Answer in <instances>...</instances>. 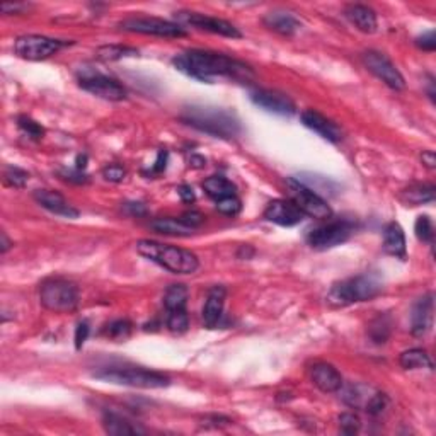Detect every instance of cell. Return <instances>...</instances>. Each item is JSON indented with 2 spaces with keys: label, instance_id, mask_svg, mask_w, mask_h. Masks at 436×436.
<instances>
[{
  "label": "cell",
  "instance_id": "8d00e7d4",
  "mask_svg": "<svg viewBox=\"0 0 436 436\" xmlns=\"http://www.w3.org/2000/svg\"><path fill=\"white\" fill-rule=\"evenodd\" d=\"M4 177H6L7 184L13 186V188H25L27 179H29V174H27L25 169L14 168V165H11V168L6 169V174H4Z\"/></svg>",
  "mask_w": 436,
  "mask_h": 436
},
{
  "label": "cell",
  "instance_id": "7402d4cb",
  "mask_svg": "<svg viewBox=\"0 0 436 436\" xmlns=\"http://www.w3.org/2000/svg\"><path fill=\"white\" fill-rule=\"evenodd\" d=\"M344 15L351 21V25L358 27L362 33L372 34L376 31V14L374 9L368 6H362V4H351L344 11Z\"/></svg>",
  "mask_w": 436,
  "mask_h": 436
},
{
  "label": "cell",
  "instance_id": "bcb514c9",
  "mask_svg": "<svg viewBox=\"0 0 436 436\" xmlns=\"http://www.w3.org/2000/svg\"><path fill=\"white\" fill-rule=\"evenodd\" d=\"M181 220L184 222L186 225H189V227H193V229H196V227H200L201 224H203V215H201L200 212H194V210H191V212H186L184 215L181 217Z\"/></svg>",
  "mask_w": 436,
  "mask_h": 436
},
{
  "label": "cell",
  "instance_id": "60d3db41",
  "mask_svg": "<svg viewBox=\"0 0 436 436\" xmlns=\"http://www.w3.org/2000/svg\"><path fill=\"white\" fill-rule=\"evenodd\" d=\"M58 176H60L63 181L72 182V184H87V182H89V176H87L84 170L77 168H63L58 170Z\"/></svg>",
  "mask_w": 436,
  "mask_h": 436
},
{
  "label": "cell",
  "instance_id": "7bdbcfd3",
  "mask_svg": "<svg viewBox=\"0 0 436 436\" xmlns=\"http://www.w3.org/2000/svg\"><path fill=\"white\" fill-rule=\"evenodd\" d=\"M416 45H418V48H421L424 51H435L436 50V34L435 31H426V33H423L421 36L416 38Z\"/></svg>",
  "mask_w": 436,
  "mask_h": 436
},
{
  "label": "cell",
  "instance_id": "836d02e7",
  "mask_svg": "<svg viewBox=\"0 0 436 436\" xmlns=\"http://www.w3.org/2000/svg\"><path fill=\"white\" fill-rule=\"evenodd\" d=\"M168 327L174 334H182L189 327V317L186 311H170L168 315Z\"/></svg>",
  "mask_w": 436,
  "mask_h": 436
},
{
  "label": "cell",
  "instance_id": "4dcf8cb0",
  "mask_svg": "<svg viewBox=\"0 0 436 436\" xmlns=\"http://www.w3.org/2000/svg\"><path fill=\"white\" fill-rule=\"evenodd\" d=\"M392 331V320L387 314L376 315L368 326V336L375 344H383L388 339Z\"/></svg>",
  "mask_w": 436,
  "mask_h": 436
},
{
  "label": "cell",
  "instance_id": "44dd1931",
  "mask_svg": "<svg viewBox=\"0 0 436 436\" xmlns=\"http://www.w3.org/2000/svg\"><path fill=\"white\" fill-rule=\"evenodd\" d=\"M383 251L397 259H406V236L397 222H390L383 229Z\"/></svg>",
  "mask_w": 436,
  "mask_h": 436
},
{
  "label": "cell",
  "instance_id": "9a60e30c",
  "mask_svg": "<svg viewBox=\"0 0 436 436\" xmlns=\"http://www.w3.org/2000/svg\"><path fill=\"white\" fill-rule=\"evenodd\" d=\"M300 120H302L304 126H307L308 130H312V132L322 137L324 140L331 142V144H339L343 140V132H341L339 126L324 116V114H320L319 111L305 109Z\"/></svg>",
  "mask_w": 436,
  "mask_h": 436
},
{
  "label": "cell",
  "instance_id": "e575fe53",
  "mask_svg": "<svg viewBox=\"0 0 436 436\" xmlns=\"http://www.w3.org/2000/svg\"><path fill=\"white\" fill-rule=\"evenodd\" d=\"M414 232L416 237H418L421 243H433V237H435V229H433V222L428 215H421L418 217L414 224Z\"/></svg>",
  "mask_w": 436,
  "mask_h": 436
},
{
  "label": "cell",
  "instance_id": "484cf974",
  "mask_svg": "<svg viewBox=\"0 0 436 436\" xmlns=\"http://www.w3.org/2000/svg\"><path fill=\"white\" fill-rule=\"evenodd\" d=\"M203 189L212 200L220 201L224 198L237 196V188L232 181H229L224 176H210L208 179L203 182Z\"/></svg>",
  "mask_w": 436,
  "mask_h": 436
},
{
  "label": "cell",
  "instance_id": "7a4b0ae2",
  "mask_svg": "<svg viewBox=\"0 0 436 436\" xmlns=\"http://www.w3.org/2000/svg\"><path fill=\"white\" fill-rule=\"evenodd\" d=\"M181 121L191 128L212 135L215 138H224V140H232L239 137L243 132L240 121L231 111L213 108V106H188L182 109Z\"/></svg>",
  "mask_w": 436,
  "mask_h": 436
},
{
  "label": "cell",
  "instance_id": "7c38bea8",
  "mask_svg": "<svg viewBox=\"0 0 436 436\" xmlns=\"http://www.w3.org/2000/svg\"><path fill=\"white\" fill-rule=\"evenodd\" d=\"M363 63L376 79H380L392 90L406 89V81H404L402 74L399 72L397 67L388 60L383 53L374 50L367 51V53H363Z\"/></svg>",
  "mask_w": 436,
  "mask_h": 436
},
{
  "label": "cell",
  "instance_id": "9c48e42d",
  "mask_svg": "<svg viewBox=\"0 0 436 436\" xmlns=\"http://www.w3.org/2000/svg\"><path fill=\"white\" fill-rule=\"evenodd\" d=\"M288 191H290L292 201L304 215H308L312 218H331L332 217V210L331 206L327 205V201L324 200L322 196L308 189L307 186H304L302 182H299L297 179H287Z\"/></svg>",
  "mask_w": 436,
  "mask_h": 436
},
{
  "label": "cell",
  "instance_id": "f6af8a7d",
  "mask_svg": "<svg viewBox=\"0 0 436 436\" xmlns=\"http://www.w3.org/2000/svg\"><path fill=\"white\" fill-rule=\"evenodd\" d=\"M89 331H90L89 324L79 322L77 329H75V348H77V350H81V348L84 346L87 338H89Z\"/></svg>",
  "mask_w": 436,
  "mask_h": 436
},
{
  "label": "cell",
  "instance_id": "d6a6232c",
  "mask_svg": "<svg viewBox=\"0 0 436 436\" xmlns=\"http://www.w3.org/2000/svg\"><path fill=\"white\" fill-rule=\"evenodd\" d=\"M99 60L104 62H113V60H121L125 57H135L138 55L137 48H130V46H121V45H109V46H101L96 51Z\"/></svg>",
  "mask_w": 436,
  "mask_h": 436
},
{
  "label": "cell",
  "instance_id": "816d5d0a",
  "mask_svg": "<svg viewBox=\"0 0 436 436\" xmlns=\"http://www.w3.org/2000/svg\"><path fill=\"white\" fill-rule=\"evenodd\" d=\"M22 9H26L25 4H2V13L6 14H9L11 11H13V13H19V11Z\"/></svg>",
  "mask_w": 436,
  "mask_h": 436
},
{
  "label": "cell",
  "instance_id": "7dc6e473",
  "mask_svg": "<svg viewBox=\"0 0 436 436\" xmlns=\"http://www.w3.org/2000/svg\"><path fill=\"white\" fill-rule=\"evenodd\" d=\"M125 212L132 217H145L147 215V208L144 203L140 201H130V203H125Z\"/></svg>",
  "mask_w": 436,
  "mask_h": 436
},
{
  "label": "cell",
  "instance_id": "f1b7e54d",
  "mask_svg": "<svg viewBox=\"0 0 436 436\" xmlns=\"http://www.w3.org/2000/svg\"><path fill=\"white\" fill-rule=\"evenodd\" d=\"M400 367L406 370H419V368H433L430 355L421 348H412V350L404 351L399 358Z\"/></svg>",
  "mask_w": 436,
  "mask_h": 436
},
{
  "label": "cell",
  "instance_id": "ee69618b",
  "mask_svg": "<svg viewBox=\"0 0 436 436\" xmlns=\"http://www.w3.org/2000/svg\"><path fill=\"white\" fill-rule=\"evenodd\" d=\"M102 176H104V179L109 181V182H121L123 179H125L126 170L123 169L121 165L111 164L104 170H102Z\"/></svg>",
  "mask_w": 436,
  "mask_h": 436
},
{
  "label": "cell",
  "instance_id": "f35d334b",
  "mask_svg": "<svg viewBox=\"0 0 436 436\" xmlns=\"http://www.w3.org/2000/svg\"><path fill=\"white\" fill-rule=\"evenodd\" d=\"M217 210L227 217H236L243 210V203H240V200L237 196L224 198V200L217 201Z\"/></svg>",
  "mask_w": 436,
  "mask_h": 436
},
{
  "label": "cell",
  "instance_id": "5b68a950",
  "mask_svg": "<svg viewBox=\"0 0 436 436\" xmlns=\"http://www.w3.org/2000/svg\"><path fill=\"white\" fill-rule=\"evenodd\" d=\"M39 302L55 314H69L79 305V288L65 278H48L39 285Z\"/></svg>",
  "mask_w": 436,
  "mask_h": 436
},
{
  "label": "cell",
  "instance_id": "681fc988",
  "mask_svg": "<svg viewBox=\"0 0 436 436\" xmlns=\"http://www.w3.org/2000/svg\"><path fill=\"white\" fill-rule=\"evenodd\" d=\"M177 193H179L181 200L184 201V203H193V201L196 200V196H194V193H193V188L188 184L179 186V188H177Z\"/></svg>",
  "mask_w": 436,
  "mask_h": 436
},
{
  "label": "cell",
  "instance_id": "d4e9b609",
  "mask_svg": "<svg viewBox=\"0 0 436 436\" xmlns=\"http://www.w3.org/2000/svg\"><path fill=\"white\" fill-rule=\"evenodd\" d=\"M150 227L157 233L162 236H174V237H188L194 232L193 227L186 225L181 218H156L150 222Z\"/></svg>",
  "mask_w": 436,
  "mask_h": 436
},
{
  "label": "cell",
  "instance_id": "b9f144b4",
  "mask_svg": "<svg viewBox=\"0 0 436 436\" xmlns=\"http://www.w3.org/2000/svg\"><path fill=\"white\" fill-rule=\"evenodd\" d=\"M130 332H132V324L128 320H114L108 326V336H111L113 339H125L128 338Z\"/></svg>",
  "mask_w": 436,
  "mask_h": 436
},
{
  "label": "cell",
  "instance_id": "f5cc1de1",
  "mask_svg": "<svg viewBox=\"0 0 436 436\" xmlns=\"http://www.w3.org/2000/svg\"><path fill=\"white\" fill-rule=\"evenodd\" d=\"M9 247H11V240L7 239L6 232H2V247H0V251H2V254H4V252L9 251Z\"/></svg>",
  "mask_w": 436,
  "mask_h": 436
},
{
  "label": "cell",
  "instance_id": "30bf717a",
  "mask_svg": "<svg viewBox=\"0 0 436 436\" xmlns=\"http://www.w3.org/2000/svg\"><path fill=\"white\" fill-rule=\"evenodd\" d=\"M120 27L130 33L150 34L158 38H182L188 34L181 25L158 18H128L120 22Z\"/></svg>",
  "mask_w": 436,
  "mask_h": 436
},
{
  "label": "cell",
  "instance_id": "6da1fadb",
  "mask_svg": "<svg viewBox=\"0 0 436 436\" xmlns=\"http://www.w3.org/2000/svg\"><path fill=\"white\" fill-rule=\"evenodd\" d=\"M172 65L188 77L200 82H213L215 77H227L233 81L247 82L254 77L252 69L244 62L222 53L203 50H189L172 58Z\"/></svg>",
  "mask_w": 436,
  "mask_h": 436
},
{
  "label": "cell",
  "instance_id": "f907efd6",
  "mask_svg": "<svg viewBox=\"0 0 436 436\" xmlns=\"http://www.w3.org/2000/svg\"><path fill=\"white\" fill-rule=\"evenodd\" d=\"M421 161H423V164L426 165L428 169H435L436 168V156H435L433 150H426V152H423Z\"/></svg>",
  "mask_w": 436,
  "mask_h": 436
},
{
  "label": "cell",
  "instance_id": "d6986e66",
  "mask_svg": "<svg viewBox=\"0 0 436 436\" xmlns=\"http://www.w3.org/2000/svg\"><path fill=\"white\" fill-rule=\"evenodd\" d=\"M225 297H227V290L220 285H217L208 292L203 307V322L208 329H215L220 324L222 315H224Z\"/></svg>",
  "mask_w": 436,
  "mask_h": 436
},
{
  "label": "cell",
  "instance_id": "603a6c76",
  "mask_svg": "<svg viewBox=\"0 0 436 436\" xmlns=\"http://www.w3.org/2000/svg\"><path fill=\"white\" fill-rule=\"evenodd\" d=\"M264 25L275 33L283 34V36H293L300 29L299 19L290 13H285V11H275V13L266 14Z\"/></svg>",
  "mask_w": 436,
  "mask_h": 436
},
{
  "label": "cell",
  "instance_id": "ab89813d",
  "mask_svg": "<svg viewBox=\"0 0 436 436\" xmlns=\"http://www.w3.org/2000/svg\"><path fill=\"white\" fill-rule=\"evenodd\" d=\"M360 426H362L360 418L356 414H353V412H343L339 416V428L344 435L358 433Z\"/></svg>",
  "mask_w": 436,
  "mask_h": 436
},
{
  "label": "cell",
  "instance_id": "ac0fdd59",
  "mask_svg": "<svg viewBox=\"0 0 436 436\" xmlns=\"http://www.w3.org/2000/svg\"><path fill=\"white\" fill-rule=\"evenodd\" d=\"M34 200L38 201V205H41L43 208L48 210V212L55 213V215H60L65 218H77L79 210L74 208L60 193L50 191V189H38L34 191Z\"/></svg>",
  "mask_w": 436,
  "mask_h": 436
},
{
  "label": "cell",
  "instance_id": "3957f363",
  "mask_svg": "<svg viewBox=\"0 0 436 436\" xmlns=\"http://www.w3.org/2000/svg\"><path fill=\"white\" fill-rule=\"evenodd\" d=\"M135 249L145 259L152 261L174 275H193L200 268V261L194 252L176 245L161 244L156 240H138Z\"/></svg>",
  "mask_w": 436,
  "mask_h": 436
},
{
  "label": "cell",
  "instance_id": "8992f818",
  "mask_svg": "<svg viewBox=\"0 0 436 436\" xmlns=\"http://www.w3.org/2000/svg\"><path fill=\"white\" fill-rule=\"evenodd\" d=\"M94 376L104 380V382L116 383V386L137 388H165L170 386L168 375L145 370V368H106V370L94 374Z\"/></svg>",
  "mask_w": 436,
  "mask_h": 436
},
{
  "label": "cell",
  "instance_id": "74e56055",
  "mask_svg": "<svg viewBox=\"0 0 436 436\" xmlns=\"http://www.w3.org/2000/svg\"><path fill=\"white\" fill-rule=\"evenodd\" d=\"M387 406H388L387 395L383 394V392L375 390V394L372 395L370 400H368V404L365 406V411H367L368 414H372V416H379L387 409Z\"/></svg>",
  "mask_w": 436,
  "mask_h": 436
},
{
  "label": "cell",
  "instance_id": "83f0119b",
  "mask_svg": "<svg viewBox=\"0 0 436 436\" xmlns=\"http://www.w3.org/2000/svg\"><path fill=\"white\" fill-rule=\"evenodd\" d=\"M435 186L433 184H423V182H416V184H411L409 188H406L402 191V200L406 203H409L412 206L424 205V203H431L435 200Z\"/></svg>",
  "mask_w": 436,
  "mask_h": 436
},
{
  "label": "cell",
  "instance_id": "5bb4252c",
  "mask_svg": "<svg viewBox=\"0 0 436 436\" xmlns=\"http://www.w3.org/2000/svg\"><path fill=\"white\" fill-rule=\"evenodd\" d=\"M251 101L261 109L268 113L280 114V116H292L295 114V104L288 96L276 93V90L257 89L251 93Z\"/></svg>",
  "mask_w": 436,
  "mask_h": 436
},
{
  "label": "cell",
  "instance_id": "db71d44e",
  "mask_svg": "<svg viewBox=\"0 0 436 436\" xmlns=\"http://www.w3.org/2000/svg\"><path fill=\"white\" fill-rule=\"evenodd\" d=\"M86 165H87V156H79V157H77V164H75V168L81 169V170H84V169H86Z\"/></svg>",
  "mask_w": 436,
  "mask_h": 436
},
{
  "label": "cell",
  "instance_id": "ffe728a7",
  "mask_svg": "<svg viewBox=\"0 0 436 436\" xmlns=\"http://www.w3.org/2000/svg\"><path fill=\"white\" fill-rule=\"evenodd\" d=\"M312 382L324 394H334L343 386V376L332 365L317 363L312 367Z\"/></svg>",
  "mask_w": 436,
  "mask_h": 436
},
{
  "label": "cell",
  "instance_id": "e0dca14e",
  "mask_svg": "<svg viewBox=\"0 0 436 436\" xmlns=\"http://www.w3.org/2000/svg\"><path fill=\"white\" fill-rule=\"evenodd\" d=\"M433 311L435 300L431 293L424 295L412 307L411 314V331L414 336H424L431 329L433 324Z\"/></svg>",
  "mask_w": 436,
  "mask_h": 436
},
{
  "label": "cell",
  "instance_id": "cb8c5ba5",
  "mask_svg": "<svg viewBox=\"0 0 436 436\" xmlns=\"http://www.w3.org/2000/svg\"><path fill=\"white\" fill-rule=\"evenodd\" d=\"M102 426H104L106 433L114 435V436L145 433V430L135 426V424L130 421V419L123 418V416L116 414V412H106L104 418H102Z\"/></svg>",
  "mask_w": 436,
  "mask_h": 436
},
{
  "label": "cell",
  "instance_id": "ba28073f",
  "mask_svg": "<svg viewBox=\"0 0 436 436\" xmlns=\"http://www.w3.org/2000/svg\"><path fill=\"white\" fill-rule=\"evenodd\" d=\"M353 231H355V224L351 220L339 218V220L327 222V224L315 227L314 231L308 232L307 243L311 247L326 251V249H332L336 245L346 243L351 237Z\"/></svg>",
  "mask_w": 436,
  "mask_h": 436
},
{
  "label": "cell",
  "instance_id": "f546056e",
  "mask_svg": "<svg viewBox=\"0 0 436 436\" xmlns=\"http://www.w3.org/2000/svg\"><path fill=\"white\" fill-rule=\"evenodd\" d=\"M189 292L184 285H170L165 290L164 295V305L170 311H186V304H188Z\"/></svg>",
  "mask_w": 436,
  "mask_h": 436
},
{
  "label": "cell",
  "instance_id": "4fadbf2b",
  "mask_svg": "<svg viewBox=\"0 0 436 436\" xmlns=\"http://www.w3.org/2000/svg\"><path fill=\"white\" fill-rule=\"evenodd\" d=\"M176 18L179 19V22L198 27V29H201V31H208V33L220 34V36L232 38V39L243 38V33H240V31L237 29L232 22L224 21V19L212 18V15H205L200 13H177Z\"/></svg>",
  "mask_w": 436,
  "mask_h": 436
},
{
  "label": "cell",
  "instance_id": "4316f807",
  "mask_svg": "<svg viewBox=\"0 0 436 436\" xmlns=\"http://www.w3.org/2000/svg\"><path fill=\"white\" fill-rule=\"evenodd\" d=\"M338 392H341V399H343L348 406L355 407V409H365L368 400H370L372 395L375 394L374 388L365 386H346V387L341 386Z\"/></svg>",
  "mask_w": 436,
  "mask_h": 436
},
{
  "label": "cell",
  "instance_id": "52a82bcc",
  "mask_svg": "<svg viewBox=\"0 0 436 436\" xmlns=\"http://www.w3.org/2000/svg\"><path fill=\"white\" fill-rule=\"evenodd\" d=\"M67 45H69L67 41L41 36V34H26V36L15 39L14 51L19 58H22V60L39 62L57 55L58 51L65 48Z\"/></svg>",
  "mask_w": 436,
  "mask_h": 436
},
{
  "label": "cell",
  "instance_id": "277c9868",
  "mask_svg": "<svg viewBox=\"0 0 436 436\" xmlns=\"http://www.w3.org/2000/svg\"><path fill=\"white\" fill-rule=\"evenodd\" d=\"M382 281L375 275H360L334 283L327 293V304L334 308L367 302L382 292Z\"/></svg>",
  "mask_w": 436,
  "mask_h": 436
},
{
  "label": "cell",
  "instance_id": "1f68e13d",
  "mask_svg": "<svg viewBox=\"0 0 436 436\" xmlns=\"http://www.w3.org/2000/svg\"><path fill=\"white\" fill-rule=\"evenodd\" d=\"M297 181L302 182L304 186H307L308 189H312V191L319 194V196L320 194H332V191L336 189L334 182L324 176H317V174H308V172L300 174V176L297 177Z\"/></svg>",
  "mask_w": 436,
  "mask_h": 436
},
{
  "label": "cell",
  "instance_id": "8fae6325",
  "mask_svg": "<svg viewBox=\"0 0 436 436\" xmlns=\"http://www.w3.org/2000/svg\"><path fill=\"white\" fill-rule=\"evenodd\" d=\"M79 86L93 96L106 99V101H123V99H126L125 87L116 79H111L104 74L84 72L79 77Z\"/></svg>",
  "mask_w": 436,
  "mask_h": 436
},
{
  "label": "cell",
  "instance_id": "2e32d148",
  "mask_svg": "<svg viewBox=\"0 0 436 436\" xmlns=\"http://www.w3.org/2000/svg\"><path fill=\"white\" fill-rule=\"evenodd\" d=\"M304 213L293 205V201L275 200L271 201L264 210V218L271 224L280 225V227H295L302 224Z\"/></svg>",
  "mask_w": 436,
  "mask_h": 436
},
{
  "label": "cell",
  "instance_id": "c3c4849f",
  "mask_svg": "<svg viewBox=\"0 0 436 436\" xmlns=\"http://www.w3.org/2000/svg\"><path fill=\"white\" fill-rule=\"evenodd\" d=\"M168 158H169V152H168V150H161V152L157 154L156 164L152 165V174H161V172H164L165 168H168Z\"/></svg>",
  "mask_w": 436,
  "mask_h": 436
},
{
  "label": "cell",
  "instance_id": "d590c367",
  "mask_svg": "<svg viewBox=\"0 0 436 436\" xmlns=\"http://www.w3.org/2000/svg\"><path fill=\"white\" fill-rule=\"evenodd\" d=\"M18 126L21 128V132H25L27 137H31L33 140H39V138H43V135H45V128H43L39 123L31 120V118L27 116H19Z\"/></svg>",
  "mask_w": 436,
  "mask_h": 436
}]
</instances>
